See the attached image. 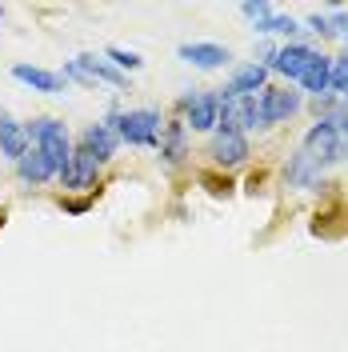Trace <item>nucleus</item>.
Listing matches in <instances>:
<instances>
[{
	"mask_svg": "<svg viewBox=\"0 0 348 352\" xmlns=\"http://www.w3.org/2000/svg\"><path fill=\"white\" fill-rule=\"evenodd\" d=\"M100 120H105V124L116 132V140L129 144V148H156V144H160V132H164L160 109H120V104H112Z\"/></svg>",
	"mask_w": 348,
	"mask_h": 352,
	"instance_id": "1",
	"label": "nucleus"
},
{
	"mask_svg": "<svg viewBox=\"0 0 348 352\" xmlns=\"http://www.w3.org/2000/svg\"><path fill=\"white\" fill-rule=\"evenodd\" d=\"M24 129H28V144L32 148H41L44 160L56 168V176L68 168V160H72V132L61 116H32V120H24Z\"/></svg>",
	"mask_w": 348,
	"mask_h": 352,
	"instance_id": "2",
	"label": "nucleus"
},
{
	"mask_svg": "<svg viewBox=\"0 0 348 352\" xmlns=\"http://www.w3.org/2000/svg\"><path fill=\"white\" fill-rule=\"evenodd\" d=\"M301 148H305V153L320 164V173H325V168H332V164H345L348 160V136L336 129L328 116H320V120H312V129L305 132Z\"/></svg>",
	"mask_w": 348,
	"mask_h": 352,
	"instance_id": "3",
	"label": "nucleus"
},
{
	"mask_svg": "<svg viewBox=\"0 0 348 352\" xmlns=\"http://www.w3.org/2000/svg\"><path fill=\"white\" fill-rule=\"evenodd\" d=\"M257 100H261V129L288 124L305 112V92L296 85H268Z\"/></svg>",
	"mask_w": 348,
	"mask_h": 352,
	"instance_id": "4",
	"label": "nucleus"
},
{
	"mask_svg": "<svg viewBox=\"0 0 348 352\" xmlns=\"http://www.w3.org/2000/svg\"><path fill=\"white\" fill-rule=\"evenodd\" d=\"M176 109H180V120H184L188 132H208V136L217 132V116H220L217 88H188L176 100Z\"/></svg>",
	"mask_w": 348,
	"mask_h": 352,
	"instance_id": "5",
	"label": "nucleus"
},
{
	"mask_svg": "<svg viewBox=\"0 0 348 352\" xmlns=\"http://www.w3.org/2000/svg\"><path fill=\"white\" fill-rule=\"evenodd\" d=\"M65 80H76V85H109V88H129V76L124 72H116V68L105 60V56H92V52H80V56H72L65 60V72H61Z\"/></svg>",
	"mask_w": 348,
	"mask_h": 352,
	"instance_id": "6",
	"label": "nucleus"
},
{
	"mask_svg": "<svg viewBox=\"0 0 348 352\" xmlns=\"http://www.w3.org/2000/svg\"><path fill=\"white\" fill-rule=\"evenodd\" d=\"M320 56V48L308 41H288L276 48V60H272V68L268 72H276L284 85H301V76L308 72V65Z\"/></svg>",
	"mask_w": 348,
	"mask_h": 352,
	"instance_id": "7",
	"label": "nucleus"
},
{
	"mask_svg": "<svg viewBox=\"0 0 348 352\" xmlns=\"http://www.w3.org/2000/svg\"><path fill=\"white\" fill-rule=\"evenodd\" d=\"M217 129L240 132V136L257 132L261 129V100H257V96H228V100H220Z\"/></svg>",
	"mask_w": 348,
	"mask_h": 352,
	"instance_id": "8",
	"label": "nucleus"
},
{
	"mask_svg": "<svg viewBox=\"0 0 348 352\" xmlns=\"http://www.w3.org/2000/svg\"><path fill=\"white\" fill-rule=\"evenodd\" d=\"M204 156L213 160V168H240V164L252 156V144H248V136H240V132L217 129L208 136V144H204Z\"/></svg>",
	"mask_w": 348,
	"mask_h": 352,
	"instance_id": "9",
	"label": "nucleus"
},
{
	"mask_svg": "<svg viewBox=\"0 0 348 352\" xmlns=\"http://www.w3.org/2000/svg\"><path fill=\"white\" fill-rule=\"evenodd\" d=\"M100 168H105V164H100L92 153L72 148V160H68V168L56 176V180L65 184L68 192H92V188H96V180H100Z\"/></svg>",
	"mask_w": 348,
	"mask_h": 352,
	"instance_id": "10",
	"label": "nucleus"
},
{
	"mask_svg": "<svg viewBox=\"0 0 348 352\" xmlns=\"http://www.w3.org/2000/svg\"><path fill=\"white\" fill-rule=\"evenodd\" d=\"M268 68L257 65V60H248V65H240L232 76H228V85L217 88V96L220 100H228V96H261L264 88H268Z\"/></svg>",
	"mask_w": 348,
	"mask_h": 352,
	"instance_id": "11",
	"label": "nucleus"
},
{
	"mask_svg": "<svg viewBox=\"0 0 348 352\" xmlns=\"http://www.w3.org/2000/svg\"><path fill=\"white\" fill-rule=\"evenodd\" d=\"M156 153L164 164H184L188 156H193V132L184 129V120L176 116V120H164V132H160V144H156Z\"/></svg>",
	"mask_w": 348,
	"mask_h": 352,
	"instance_id": "12",
	"label": "nucleus"
},
{
	"mask_svg": "<svg viewBox=\"0 0 348 352\" xmlns=\"http://www.w3.org/2000/svg\"><path fill=\"white\" fill-rule=\"evenodd\" d=\"M176 56H180L184 65L200 68V72H217V68H224L228 60H232V52H228L224 44H217V41H193V44H180V48H176Z\"/></svg>",
	"mask_w": 348,
	"mask_h": 352,
	"instance_id": "13",
	"label": "nucleus"
},
{
	"mask_svg": "<svg viewBox=\"0 0 348 352\" xmlns=\"http://www.w3.org/2000/svg\"><path fill=\"white\" fill-rule=\"evenodd\" d=\"M12 80H21L24 88H32V92H44V96H65L68 92V80L61 72H52V68H41V65H12Z\"/></svg>",
	"mask_w": 348,
	"mask_h": 352,
	"instance_id": "14",
	"label": "nucleus"
},
{
	"mask_svg": "<svg viewBox=\"0 0 348 352\" xmlns=\"http://www.w3.org/2000/svg\"><path fill=\"white\" fill-rule=\"evenodd\" d=\"M76 148H85V153H92L100 164H109L112 156H116V148H120V140H116V132H112L105 120H92V124H85Z\"/></svg>",
	"mask_w": 348,
	"mask_h": 352,
	"instance_id": "15",
	"label": "nucleus"
},
{
	"mask_svg": "<svg viewBox=\"0 0 348 352\" xmlns=\"http://www.w3.org/2000/svg\"><path fill=\"white\" fill-rule=\"evenodd\" d=\"M24 153H28V129H24V120H17L12 112L0 109V156L8 164H17Z\"/></svg>",
	"mask_w": 348,
	"mask_h": 352,
	"instance_id": "16",
	"label": "nucleus"
},
{
	"mask_svg": "<svg viewBox=\"0 0 348 352\" xmlns=\"http://www.w3.org/2000/svg\"><path fill=\"white\" fill-rule=\"evenodd\" d=\"M320 176H325L320 164H316L305 148H296V153L288 156V164H284V184H288V188H301V192H305V188H316Z\"/></svg>",
	"mask_w": 348,
	"mask_h": 352,
	"instance_id": "17",
	"label": "nucleus"
},
{
	"mask_svg": "<svg viewBox=\"0 0 348 352\" xmlns=\"http://www.w3.org/2000/svg\"><path fill=\"white\" fill-rule=\"evenodd\" d=\"M12 168H17V180L28 184V188H44L48 180H56V168H52V164L44 160V153L41 148H32V144H28V153H24Z\"/></svg>",
	"mask_w": 348,
	"mask_h": 352,
	"instance_id": "18",
	"label": "nucleus"
},
{
	"mask_svg": "<svg viewBox=\"0 0 348 352\" xmlns=\"http://www.w3.org/2000/svg\"><path fill=\"white\" fill-rule=\"evenodd\" d=\"M328 85H332V56L328 52H320L312 65H308V72L301 76V92H305V100H316V96H328Z\"/></svg>",
	"mask_w": 348,
	"mask_h": 352,
	"instance_id": "19",
	"label": "nucleus"
},
{
	"mask_svg": "<svg viewBox=\"0 0 348 352\" xmlns=\"http://www.w3.org/2000/svg\"><path fill=\"white\" fill-rule=\"evenodd\" d=\"M252 32H257V36H284V44H288V41H301V21L288 16V12H272V16L261 21Z\"/></svg>",
	"mask_w": 348,
	"mask_h": 352,
	"instance_id": "20",
	"label": "nucleus"
},
{
	"mask_svg": "<svg viewBox=\"0 0 348 352\" xmlns=\"http://www.w3.org/2000/svg\"><path fill=\"white\" fill-rule=\"evenodd\" d=\"M105 60H109L116 72H124V76L144 68V56H140V52H132V48H120V44H109V48H105Z\"/></svg>",
	"mask_w": 348,
	"mask_h": 352,
	"instance_id": "21",
	"label": "nucleus"
},
{
	"mask_svg": "<svg viewBox=\"0 0 348 352\" xmlns=\"http://www.w3.org/2000/svg\"><path fill=\"white\" fill-rule=\"evenodd\" d=\"M328 92L336 100H348V48L340 56H332V85H328Z\"/></svg>",
	"mask_w": 348,
	"mask_h": 352,
	"instance_id": "22",
	"label": "nucleus"
},
{
	"mask_svg": "<svg viewBox=\"0 0 348 352\" xmlns=\"http://www.w3.org/2000/svg\"><path fill=\"white\" fill-rule=\"evenodd\" d=\"M325 28H328V41H345L348 12H345V8H332V12H325Z\"/></svg>",
	"mask_w": 348,
	"mask_h": 352,
	"instance_id": "23",
	"label": "nucleus"
},
{
	"mask_svg": "<svg viewBox=\"0 0 348 352\" xmlns=\"http://www.w3.org/2000/svg\"><path fill=\"white\" fill-rule=\"evenodd\" d=\"M240 16L257 28L261 21H268V16H272V4H264V0H248V4H240Z\"/></svg>",
	"mask_w": 348,
	"mask_h": 352,
	"instance_id": "24",
	"label": "nucleus"
},
{
	"mask_svg": "<svg viewBox=\"0 0 348 352\" xmlns=\"http://www.w3.org/2000/svg\"><path fill=\"white\" fill-rule=\"evenodd\" d=\"M0 21H4V8H0Z\"/></svg>",
	"mask_w": 348,
	"mask_h": 352,
	"instance_id": "25",
	"label": "nucleus"
},
{
	"mask_svg": "<svg viewBox=\"0 0 348 352\" xmlns=\"http://www.w3.org/2000/svg\"><path fill=\"white\" fill-rule=\"evenodd\" d=\"M345 44H348V32H345Z\"/></svg>",
	"mask_w": 348,
	"mask_h": 352,
	"instance_id": "26",
	"label": "nucleus"
}]
</instances>
